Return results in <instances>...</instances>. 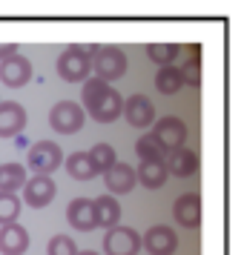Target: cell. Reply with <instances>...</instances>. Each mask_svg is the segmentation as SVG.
Segmentation results:
<instances>
[{
    "instance_id": "1",
    "label": "cell",
    "mask_w": 244,
    "mask_h": 255,
    "mask_svg": "<svg viewBox=\"0 0 244 255\" xmlns=\"http://www.w3.org/2000/svg\"><path fill=\"white\" fill-rule=\"evenodd\" d=\"M81 109H86L89 118H95L98 124H112L124 109V98L109 83L98 81V78H86L81 86Z\"/></svg>"
},
{
    "instance_id": "2",
    "label": "cell",
    "mask_w": 244,
    "mask_h": 255,
    "mask_svg": "<svg viewBox=\"0 0 244 255\" xmlns=\"http://www.w3.org/2000/svg\"><path fill=\"white\" fill-rule=\"evenodd\" d=\"M89 63H92V72L98 81H115L127 72V55L124 49L118 46H92V55H89Z\"/></svg>"
},
{
    "instance_id": "3",
    "label": "cell",
    "mask_w": 244,
    "mask_h": 255,
    "mask_svg": "<svg viewBox=\"0 0 244 255\" xmlns=\"http://www.w3.org/2000/svg\"><path fill=\"white\" fill-rule=\"evenodd\" d=\"M89 55H92V46H69L58 58V75L69 83H83L92 72Z\"/></svg>"
},
{
    "instance_id": "4",
    "label": "cell",
    "mask_w": 244,
    "mask_h": 255,
    "mask_svg": "<svg viewBox=\"0 0 244 255\" xmlns=\"http://www.w3.org/2000/svg\"><path fill=\"white\" fill-rule=\"evenodd\" d=\"M60 161H63V152L55 140H37L26 155V163L35 175H52L60 166Z\"/></svg>"
},
{
    "instance_id": "5",
    "label": "cell",
    "mask_w": 244,
    "mask_h": 255,
    "mask_svg": "<svg viewBox=\"0 0 244 255\" xmlns=\"http://www.w3.org/2000/svg\"><path fill=\"white\" fill-rule=\"evenodd\" d=\"M150 135H152L155 140H158V143H161V146H164L167 152L181 149V146L187 143V124L181 121V118H175V115L158 118Z\"/></svg>"
},
{
    "instance_id": "6",
    "label": "cell",
    "mask_w": 244,
    "mask_h": 255,
    "mask_svg": "<svg viewBox=\"0 0 244 255\" xmlns=\"http://www.w3.org/2000/svg\"><path fill=\"white\" fill-rule=\"evenodd\" d=\"M83 109L81 104H75V101H60V104L52 106V112H49V124L55 132L60 135H75L78 129L83 127Z\"/></svg>"
},
{
    "instance_id": "7",
    "label": "cell",
    "mask_w": 244,
    "mask_h": 255,
    "mask_svg": "<svg viewBox=\"0 0 244 255\" xmlns=\"http://www.w3.org/2000/svg\"><path fill=\"white\" fill-rule=\"evenodd\" d=\"M141 250V235L132 227L118 224L104 235V253L106 255H138Z\"/></svg>"
},
{
    "instance_id": "8",
    "label": "cell",
    "mask_w": 244,
    "mask_h": 255,
    "mask_svg": "<svg viewBox=\"0 0 244 255\" xmlns=\"http://www.w3.org/2000/svg\"><path fill=\"white\" fill-rule=\"evenodd\" d=\"M141 247L150 255H173L178 250V238H175V232L167 224H155V227H150V230L144 232Z\"/></svg>"
},
{
    "instance_id": "9",
    "label": "cell",
    "mask_w": 244,
    "mask_h": 255,
    "mask_svg": "<svg viewBox=\"0 0 244 255\" xmlns=\"http://www.w3.org/2000/svg\"><path fill=\"white\" fill-rule=\"evenodd\" d=\"M0 81L6 83V86H12V89L26 86V83L32 81V60L23 58L20 52L6 60H0Z\"/></svg>"
},
{
    "instance_id": "10",
    "label": "cell",
    "mask_w": 244,
    "mask_h": 255,
    "mask_svg": "<svg viewBox=\"0 0 244 255\" xmlns=\"http://www.w3.org/2000/svg\"><path fill=\"white\" fill-rule=\"evenodd\" d=\"M121 115L127 118L129 127L147 129V127H152V121H155V106H152V101L147 95H132L127 104H124Z\"/></svg>"
},
{
    "instance_id": "11",
    "label": "cell",
    "mask_w": 244,
    "mask_h": 255,
    "mask_svg": "<svg viewBox=\"0 0 244 255\" xmlns=\"http://www.w3.org/2000/svg\"><path fill=\"white\" fill-rule=\"evenodd\" d=\"M55 192H58V186H55V181L49 178V175H35V178H26L23 184V201L29 204V207H46L49 201L55 198Z\"/></svg>"
},
{
    "instance_id": "12",
    "label": "cell",
    "mask_w": 244,
    "mask_h": 255,
    "mask_svg": "<svg viewBox=\"0 0 244 255\" xmlns=\"http://www.w3.org/2000/svg\"><path fill=\"white\" fill-rule=\"evenodd\" d=\"M164 169H167V175H175V178H190V175L198 172V155L193 149H187V146L167 152Z\"/></svg>"
},
{
    "instance_id": "13",
    "label": "cell",
    "mask_w": 244,
    "mask_h": 255,
    "mask_svg": "<svg viewBox=\"0 0 244 255\" xmlns=\"http://www.w3.org/2000/svg\"><path fill=\"white\" fill-rule=\"evenodd\" d=\"M26 127V109L14 101H0V138L20 135Z\"/></svg>"
},
{
    "instance_id": "14",
    "label": "cell",
    "mask_w": 244,
    "mask_h": 255,
    "mask_svg": "<svg viewBox=\"0 0 244 255\" xmlns=\"http://www.w3.org/2000/svg\"><path fill=\"white\" fill-rule=\"evenodd\" d=\"M66 218H69V224L78 232H92L95 227H98V221H95V204H92V198H75V201H69Z\"/></svg>"
},
{
    "instance_id": "15",
    "label": "cell",
    "mask_w": 244,
    "mask_h": 255,
    "mask_svg": "<svg viewBox=\"0 0 244 255\" xmlns=\"http://www.w3.org/2000/svg\"><path fill=\"white\" fill-rule=\"evenodd\" d=\"M104 181H106V189H109L112 195H127V192H132V186L138 184V181H135V169H132L129 163H121V161H118L112 169H106Z\"/></svg>"
},
{
    "instance_id": "16",
    "label": "cell",
    "mask_w": 244,
    "mask_h": 255,
    "mask_svg": "<svg viewBox=\"0 0 244 255\" xmlns=\"http://www.w3.org/2000/svg\"><path fill=\"white\" fill-rule=\"evenodd\" d=\"M26 247H29V232L20 224L0 227V253L3 255H23Z\"/></svg>"
},
{
    "instance_id": "17",
    "label": "cell",
    "mask_w": 244,
    "mask_h": 255,
    "mask_svg": "<svg viewBox=\"0 0 244 255\" xmlns=\"http://www.w3.org/2000/svg\"><path fill=\"white\" fill-rule=\"evenodd\" d=\"M173 215L181 227H190V230L198 227V221H201V201H198L196 192H187V195L178 198L173 207Z\"/></svg>"
},
{
    "instance_id": "18",
    "label": "cell",
    "mask_w": 244,
    "mask_h": 255,
    "mask_svg": "<svg viewBox=\"0 0 244 255\" xmlns=\"http://www.w3.org/2000/svg\"><path fill=\"white\" fill-rule=\"evenodd\" d=\"M95 204V221H98V227H106V230H112L118 227V221H121V204H118L112 195H101V198H92Z\"/></svg>"
},
{
    "instance_id": "19",
    "label": "cell",
    "mask_w": 244,
    "mask_h": 255,
    "mask_svg": "<svg viewBox=\"0 0 244 255\" xmlns=\"http://www.w3.org/2000/svg\"><path fill=\"white\" fill-rule=\"evenodd\" d=\"M167 169H164V161H141V166L135 169V181L144 184L147 189H161L167 184Z\"/></svg>"
},
{
    "instance_id": "20",
    "label": "cell",
    "mask_w": 244,
    "mask_h": 255,
    "mask_svg": "<svg viewBox=\"0 0 244 255\" xmlns=\"http://www.w3.org/2000/svg\"><path fill=\"white\" fill-rule=\"evenodd\" d=\"M26 184V166L23 163H0V192H12L17 195V189H23Z\"/></svg>"
},
{
    "instance_id": "21",
    "label": "cell",
    "mask_w": 244,
    "mask_h": 255,
    "mask_svg": "<svg viewBox=\"0 0 244 255\" xmlns=\"http://www.w3.org/2000/svg\"><path fill=\"white\" fill-rule=\"evenodd\" d=\"M66 172L75 181H92V178H98V169H95L92 158L86 152H72L69 158H66Z\"/></svg>"
},
{
    "instance_id": "22",
    "label": "cell",
    "mask_w": 244,
    "mask_h": 255,
    "mask_svg": "<svg viewBox=\"0 0 244 255\" xmlns=\"http://www.w3.org/2000/svg\"><path fill=\"white\" fill-rule=\"evenodd\" d=\"M155 86H158L161 95H175L184 89V81H181V75H178L175 66H161L158 75H155Z\"/></svg>"
},
{
    "instance_id": "23",
    "label": "cell",
    "mask_w": 244,
    "mask_h": 255,
    "mask_svg": "<svg viewBox=\"0 0 244 255\" xmlns=\"http://www.w3.org/2000/svg\"><path fill=\"white\" fill-rule=\"evenodd\" d=\"M135 152H138L141 161H164V158H167V149H164L161 143L152 138L150 132L138 138V143H135Z\"/></svg>"
},
{
    "instance_id": "24",
    "label": "cell",
    "mask_w": 244,
    "mask_h": 255,
    "mask_svg": "<svg viewBox=\"0 0 244 255\" xmlns=\"http://www.w3.org/2000/svg\"><path fill=\"white\" fill-rule=\"evenodd\" d=\"M89 158H92V163H95V169H98V175H104L106 169H112L118 163V158H115V149L109 146V143H95L92 149L86 152Z\"/></svg>"
},
{
    "instance_id": "25",
    "label": "cell",
    "mask_w": 244,
    "mask_h": 255,
    "mask_svg": "<svg viewBox=\"0 0 244 255\" xmlns=\"http://www.w3.org/2000/svg\"><path fill=\"white\" fill-rule=\"evenodd\" d=\"M20 207H23V201L12 192H0V224L6 227V224H14L17 215H20Z\"/></svg>"
},
{
    "instance_id": "26",
    "label": "cell",
    "mask_w": 244,
    "mask_h": 255,
    "mask_svg": "<svg viewBox=\"0 0 244 255\" xmlns=\"http://www.w3.org/2000/svg\"><path fill=\"white\" fill-rule=\"evenodd\" d=\"M178 52H181L178 43H152V46L147 49V55H150L155 63H161V66H173L175 58H178Z\"/></svg>"
},
{
    "instance_id": "27",
    "label": "cell",
    "mask_w": 244,
    "mask_h": 255,
    "mask_svg": "<svg viewBox=\"0 0 244 255\" xmlns=\"http://www.w3.org/2000/svg\"><path fill=\"white\" fill-rule=\"evenodd\" d=\"M49 255H78V244L69 235H55L49 241Z\"/></svg>"
},
{
    "instance_id": "28",
    "label": "cell",
    "mask_w": 244,
    "mask_h": 255,
    "mask_svg": "<svg viewBox=\"0 0 244 255\" xmlns=\"http://www.w3.org/2000/svg\"><path fill=\"white\" fill-rule=\"evenodd\" d=\"M178 75H181V81H184V86H198L201 83V66H198V60L196 58H190L178 69Z\"/></svg>"
},
{
    "instance_id": "29",
    "label": "cell",
    "mask_w": 244,
    "mask_h": 255,
    "mask_svg": "<svg viewBox=\"0 0 244 255\" xmlns=\"http://www.w3.org/2000/svg\"><path fill=\"white\" fill-rule=\"evenodd\" d=\"M12 55H17V43H0V60L12 58Z\"/></svg>"
},
{
    "instance_id": "30",
    "label": "cell",
    "mask_w": 244,
    "mask_h": 255,
    "mask_svg": "<svg viewBox=\"0 0 244 255\" xmlns=\"http://www.w3.org/2000/svg\"><path fill=\"white\" fill-rule=\"evenodd\" d=\"M78 255H101V253H92V250H83V253H78Z\"/></svg>"
}]
</instances>
